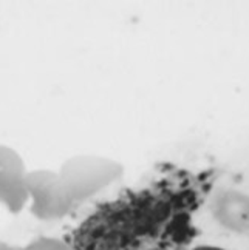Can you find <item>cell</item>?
I'll use <instances>...</instances> for the list:
<instances>
[{"instance_id":"1","label":"cell","mask_w":249,"mask_h":250,"mask_svg":"<svg viewBox=\"0 0 249 250\" xmlns=\"http://www.w3.org/2000/svg\"><path fill=\"white\" fill-rule=\"evenodd\" d=\"M177 191L172 182L152 186L104 204L84 219L71 236L73 250H129L172 213Z\"/></svg>"},{"instance_id":"2","label":"cell","mask_w":249,"mask_h":250,"mask_svg":"<svg viewBox=\"0 0 249 250\" xmlns=\"http://www.w3.org/2000/svg\"><path fill=\"white\" fill-rule=\"evenodd\" d=\"M195 250H220V249H212V247H200V249H195Z\"/></svg>"}]
</instances>
